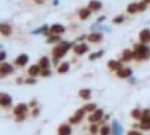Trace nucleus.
<instances>
[{
    "label": "nucleus",
    "mask_w": 150,
    "mask_h": 135,
    "mask_svg": "<svg viewBox=\"0 0 150 135\" xmlns=\"http://www.w3.org/2000/svg\"><path fill=\"white\" fill-rule=\"evenodd\" d=\"M134 58L137 61H145L150 58V47L144 44H137L134 45L133 51Z\"/></svg>",
    "instance_id": "nucleus-1"
},
{
    "label": "nucleus",
    "mask_w": 150,
    "mask_h": 135,
    "mask_svg": "<svg viewBox=\"0 0 150 135\" xmlns=\"http://www.w3.org/2000/svg\"><path fill=\"white\" fill-rule=\"evenodd\" d=\"M75 42H67V41H61L52 50V56L53 58L61 59L62 57L65 56L69 49L74 45Z\"/></svg>",
    "instance_id": "nucleus-2"
},
{
    "label": "nucleus",
    "mask_w": 150,
    "mask_h": 135,
    "mask_svg": "<svg viewBox=\"0 0 150 135\" xmlns=\"http://www.w3.org/2000/svg\"><path fill=\"white\" fill-rule=\"evenodd\" d=\"M0 72H1V75L2 77L4 76H6L8 75H11L14 72V68L12 67L11 65L8 63H4L1 64V67H0Z\"/></svg>",
    "instance_id": "nucleus-3"
},
{
    "label": "nucleus",
    "mask_w": 150,
    "mask_h": 135,
    "mask_svg": "<svg viewBox=\"0 0 150 135\" xmlns=\"http://www.w3.org/2000/svg\"><path fill=\"white\" fill-rule=\"evenodd\" d=\"M139 39L140 41L142 44H146L149 43L150 41V30L148 28H145L143 30H142L139 34Z\"/></svg>",
    "instance_id": "nucleus-4"
},
{
    "label": "nucleus",
    "mask_w": 150,
    "mask_h": 135,
    "mask_svg": "<svg viewBox=\"0 0 150 135\" xmlns=\"http://www.w3.org/2000/svg\"><path fill=\"white\" fill-rule=\"evenodd\" d=\"M88 50H89L88 49V46L86 45V44H84V43H81L80 45H75L74 46V49H73L74 52L76 54L79 55V56L85 54L87 51H88Z\"/></svg>",
    "instance_id": "nucleus-5"
},
{
    "label": "nucleus",
    "mask_w": 150,
    "mask_h": 135,
    "mask_svg": "<svg viewBox=\"0 0 150 135\" xmlns=\"http://www.w3.org/2000/svg\"><path fill=\"white\" fill-rule=\"evenodd\" d=\"M50 34H64L65 32V27L61 25V24H53L49 30Z\"/></svg>",
    "instance_id": "nucleus-6"
},
{
    "label": "nucleus",
    "mask_w": 150,
    "mask_h": 135,
    "mask_svg": "<svg viewBox=\"0 0 150 135\" xmlns=\"http://www.w3.org/2000/svg\"><path fill=\"white\" fill-rule=\"evenodd\" d=\"M11 97L9 94L4 93V92H2L0 94V103H1V105H3V106H9V105H11Z\"/></svg>",
    "instance_id": "nucleus-7"
},
{
    "label": "nucleus",
    "mask_w": 150,
    "mask_h": 135,
    "mask_svg": "<svg viewBox=\"0 0 150 135\" xmlns=\"http://www.w3.org/2000/svg\"><path fill=\"white\" fill-rule=\"evenodd\" d=\"M28 60H29V57H28V56L27 54H21L20 56H17V58L16 59L15 63H16V65L23 67V66H25L28 63Z\"/></svg>",
    "instance_id": "nucleus-8"
},
{
    "label": "nucleus",
    "mask_w": 150,
    "mask_h": 135,
    "mask_svg": "<svg viewBox=\"0 0 150 135\" xmlns=\"http://www.w3.org/2000/svg\"><path fill=\"white\" fill-rule=\"evenodd\" d=\"M83 116H84V110L80 109V110H78L76 112L75 115H74L73 117H71V118L69 119V122L74 124L78 123L81 119H82Z\"/></svg>",
    "instance_id": "nucleus-9"
},
{
    "label": "nucleus",
    "mask_w": 150,
    "mask_h": 135,
    "mask_svg": "<svg viewBox=\"0 0 150 135\" xmlns=\"http://www.w3.org/2000/svg\"><path fill=\"white\" fill-rule=\"evenodd\" d=\"M132 70L129 68H121L118 71H117V75L119 78H128L131 76L132 75Z\"/></svg>",
    "instance_id": "nucleus-10"
},
{
    "label": "nucleus",
    "mask_w": 150,
    "mask_h": 135,
    "mask_svg": "<svg viewBox=\"0 0 150 135\" xmlns=\"http://www.w3.org/2000/svg\"><path fill=\"white\" fill-rule=\"evenodd\" d=\"M102 34L100 33H98V32H94V33H92L91 34H89L87 39L90 42V43H98L100 42L101 39H102Z\"/></svg>",
    "instance_id": "nucleus-11"
},
{
    "label": "nucleus",
    "mask_w": 150,
    "mask_h": 135,
    "mask_svg": "<svg viewBox=\"0 0 150 135\" xmlns=\"http://www.w3.org/2000/svg\"><path fill=\"white\" fill-rule=\"evenodd\" d=\"M102 7V4L98 1V0H91L88 4V9L91 10V11H98L101 9Z\"/></svg>",
    "instance_id": "nucleus-12"
},
{
    "label": "nucleus",
    "mask_w": 150,
    "mask_h": 135,
    "mask_svg": "<svg viewBox=\"0 0 150 135\" xmlns=\"http://www.w3.org/2000/svg\"><path fill=\"white\" fill-rule=\"evenodd\" d=\"M0 31L1 34L4 36H9L12 33V28L11 25L7 24V23H2L0 26Z\"/></svg>",
    "instance_id": "nucleus-13"
},
{
    "label": "nucleus",
    "mask_w": 150,
    "mask_h": 135,
    "mask_svg": "<svg viewBox=\"0 0 150 135\" xmlns=\"http://www.w3.org/2000/svg\"><path fill=\"white\" fill-rule=\"evenodd\" d=\"M102 115H103V110H97L95 112L88 117V120L91 122H98V121L100 120V118L102 117Z\"/></svg>",
    "instance_id": "nucleus-14"
},
{
    "label": "nucleus",
    "mask_w": 150,
    "mask_h": 135,
    "mask_svg": "<svg viewBox=\"0 0 150 135\" xmlns=\"http://www.w3.org/2000/svg\"><path fill=\"white\" fill-rule=\"evenodd\" d=\"M91 30L92 31H104V32H112V29L108 27L105 26H101L100 23H94L91 26Z\"/></svg>",
    "instance_id": "nucleus-15"
},
{
    "label": "nucleus",
    "mask_w": 150,
    "mask_h": 135,
    "mask_svg": "<svg viewBox=\"0 0 150 135\" xmlns=\"http://www.w3.org/2000/svg\"><path fill=\"white\" fill-rule=\"evenodd\" d=\"M107 66L113 71H118L122 68V64L120 62L115 61V60H110L107 63Z\"/></svg>",
    "instance_id": "nucleus-16"
},
{
    "label": "nucleus",
    "mask_w": 150,
    "mask_h": 135,
    "mask_svg": "<svg viewBox=\"0 0 150 135\" xmlns=\"http://www.w3.org/2000/svg\"><path fill=\"white\" fill-rule=\"evenodd\" d=\"M134 58V55H133V51H131L129 49H125L123 51V56L121 60L124 61V62H129L130 61L131 59Z\"/></svg>",
    "instance_id": "nucleus-17"
},
{
    "label": "nucleus",
    "mask_w": 150,
    "mask_h": 135,
    "mask_svg": "<svg viewBox=\"0 0 150 135\" xmlns=\"http://www.w3.org/2000/svg\"><path fill=\"white\" fill-rule=\"evenodd\" d=\"M27 110H28V108H27V105L26 104H24V103H20V104H18L16 108H15V110H14V114L16 115H23V113L25 112V111H27Z\"/></svg>",
    "instance_id": "nucleus-18"
},
{
    "label": "nucleus",
    "mask_w": 150,
    "mask_h": 135,
    "mask_svg": "<svg viewBox=\"0 0 150 135\" xmlns=\"http://www.w3.org/2000/svg\"><path fill=\"white\" fill-rule=\"evenodd\" d=\"M71 134V127L68 125H62L58 128V135H70Z\"/></svg>",
    "instance_id": "nucleus-19"
},
{
    "label": "nucleus",
    "mask_w": 150,
    "mask_h": 135,
    "mask_svg": "<svg viewBox=\"0 0 150 135\" xmlns=\"http://www.w3.org/2000/svg\"><path fill=\"white\" fill-rule=\"evenodd\" d=\"M140 128L145 131L150 130V117L142 118V121L140 123Z\"/></svg>",
    "instance_id": "nucleus-20"
},
{
    "label": "nucleus",
    "mask_w": 150,
    "mask_h": 135,
    "mask_svg": "<svg viewBox=\"0 0 150 135\" xmlns=\"http://www.w3.org/2000/svg\"><path fill=\"white\" fill-rule=\"evenodd\" d=\"M79 17L81 20H86L88 19L90 15H91V10H89L88 8H85V9H81V11L78 13Z\"/></svg>",
    "instance_id": "nucleus-21"
},
{
    "label": "nucleus",
    "mask_w": 150,
    "mask_h": 135,
    "mask_svg": "<svg viewBox=\"0 0 150 135\" xmlns=\"http://www.w3.org/2000/svg\"><path fill=\"white\" fill-rule=\"evenodd\" d=\"M49 30H50V28H49L48 25L45 24V25H43L41 27H39V28H37V29L34 30V31H32V32H31V34H34V35H37V34H46Z\"/></svg>",
    "instance_id": "nucleus-22"
},
{
    "label": "nucleus",
    "mask_w": 150,
    "mask_h": 135,
    "mask_svg": "<svg viewBox=\"0 0 150 135\" xmlns=\"http://www.w3.org/2000/svg\"><path fill=\"white\" fill-rule=\"evenodd\" d=\"M39 66L42 69H47L50 66V62H49V58L46 56H43L39 63Z\"/></svg>",
    "instance_id": "nucleus-23"
},
{
    "label": "nucleus",
    "mask_w": 150,
    "mask_h": 135,
    "mask_svg": "<svg viewBox=\"0 0 150 135\" xmlns=\"http://www.w3.org/2000/svg\"><path fill=\"white\" fill-rule=\"evenodd\" d=\"M40 66L38 65H32L31 67L28 68V73L30 76H36L40 73Z\"/></svg>",
    "instance_id": "nucleus-24"
},
{
    "label": "nucleus",
    "mask_w": 150,
    "mask_h": 135,
    "mask_svg": "<svg viewBox=\"0 0 150 135\" xmlns=\"http://www.w3.org/2000/svg\"><path fill=\"white\" fill-rule=\"evenodd\" d=\"M79 95L83 99L88 100L91 97V91L89 90V89H81L79 91Z\"/></svg>",
    "instance_id": "nucleus-25"
},
{
    "label": "nucleus",
    "mask_w": 150,
    "mask_h": 135,
    "mask_svg": "<svg viewBox=\"0 0 150 135\" xmlns=\"http://www.w3.org/2000/svg\"><path fill=\"white\" fill-rule=\"evenodd\" d=\"M137 11H138V4L131 3L128 5L127 12H129V14H135Z\"/></svg>",
    "instance_id": "nucleus-26"
},
{
    "label": "nucleus",
    "mask_w": 150,
    "mask_h": 135,
    "mask_svg": "<svg viewBox=\"0 0 150 135\" xmlns=\"http://www.w3.org/2000/svg\"><path fill=\"white\" fill-rule=\"evenodd\" d=\"M69 68V63L64 62V63H63L60 65V67L58 68V74H64V73L68 72Z\"/></svg>",
    "instance_id": "nucleus-27"
},
{
    "label": "nucleus",
    "mask_w": 150,
    "mask_h": 135,
    "mask_svg": "<svg viewBox=\"0 0 150 135\" xmlns=\"http://www.w3.org/2000/svg\"><path fill=\"white\" fill-rule=\"evenodd\" d=\"M61 40V38L60 36L58 35H53V34H51L50 36H48V39L46 40V43L48 44H52V43H57L59 42Z\"/></svg>",
    "instance_id": "nucleus-28"
},
{
    "label": "nucleus",
    "mask_w": 150,
    "mask_h": 135,
    "mask_svg": "<svg viewBox=\"0 0 150 135\" xmlns=\"http://www.w3.org/2000/svg\"><path fill=\"white\" fill-rule=\"evenodd\" d=\"M103 54H104V51H103V50H100V51H97V52H93L92 54H90V55H89V60H90V61H93V60H95V59H97V58L101 57Z\"/></svg>",
    "instance_id": "nucleus-29"
},
{
    "label": "nucleus",
    "mask_w": 150,
    "mask_h": 135,
    "mask_svg": "<svg viewBox=\"0 0 150 135\" xmlns=\"http://www.w3.org/2000/svg\"><path fill=\"white\" fill-rule=\"evenodd\" d=\"M113 129H114V132H115L116 135H121L122 128H121V127L119 126V124L117 123V122H113Z\"/></svg>",
    "instance_id": "nucleus-30"
},
{
    "label": "nucleus",
    "mask_w": 150,
    "mask_h": 135,
    "mask_svg": "<svg viewBox=\"0 0 150 135\" xmlns=\"http://www.w3.org/2000/svg\"><path fill=\"white\" fill-rule=\"evenodd\" d=\"M131 116L133 118H135V119H139L142 116V112L140 111V110H138V109H135L131 112Z\"/></svg>",
    "instance_id": "nucleus-31"
},
{
    "label": "nucleus",
    "mask_w": 150,
    "mask_h": 135,
    "mask_svg": "<svg viewBox=\"0 0 150 135\" xmlns=\"http://www.w3.org/2000/svg\"><path fill=\"white\" fill-rule=\"evenodd\" d=\"M147 8H148V4L145 3L144 1H142V2L138 4V11H144L147 10Z\"/></svg>",
    "instance_id": "nucleus-32"
},
{
    "label": "nucleus",
    "mask_w": 150,
    "mask_h": 135,
    "mask_svg": "<svg viewBox=\"0 0 150 135\" xmlns=\"http://www.w3.org/2000/svg\"><path fill=\"white\" fill-rule=\"evenodd\" d=\"M95 108H96V104L95 103H88V104H87V105L84 106V110L90 112V111L94 110Z\"/></svg>",
    "instance_id": "nucleus-33"
},
{
    "label": "nucleus",
    "mask_w": 150,
    "mask_h": 135,
    "mask_svg": "<svg viewBox=\"0 0 150 135\" xmlns=\"http://www.w3.org/2000/svg\"><path fill=\"white\" fill-rule=\"evenodd\" d=\"M124 21H125V17L123 15H117L112 20L113 23H115V24H120V23L124 22Z\"/></svg>",
    "instance_id": "nucleus-34"
},
{
    "label": "nucleus",
    "mask_w": 150,
    "mask_h": 135,
    "mask_svg": "<svg viewBox=\"0 0 150 135\" xmlns=\"http://www.w3.org/2000/svg\"><path fill=\"white\" fill-rule=\"evenodd\" d=\"M51 71L47 68V69H43L42 70V72H41V75L43 76V77H48V76H50L51 75Z\"/></svg>",
    "instance_id": "nucleus-35"
},
{
    "label": "nucleus",
    "mask_w": 150,
    "mask_h": 135,
    "mask_svg": "<svg viewBox=\"0 0 150 135\" xmlns=\"http://www.w3.org/2000/svg\"><path fill=\"white\" fill-rule=\"evenodd\" d=\"M146 117H150L149 110H144L142 113V118H146Z\"/></svg>",
    "instance_id": "nucleus-36"
},
{
    "label": "nucleus",
    "mask_w": 150,
    "mask_h": 135,
    "mask_svg": "<svg viewBox=\"0 0 150 135\" xmlns=\"http://www.w3.org/2000/svg\"><path fill=\"white\" fill-rule=\"evenodd\" d=\"M101 135H107L109 134V127H103L100 131Z\"/></svg>",
    "instance_id": "nucleus-37"
},
{
    "label": "nucleus",
    "mask_w": 150,
    "mask_h": 135,
    "mask_svg": "<svg viewBox=\"0 0 150 135\" xmlns=\"http://www.w3.org/2000/svg\"><path fill=\"white\" fill-rule=\"evenodd\" d=\"M97 131H98V127L96 125H92L91 127H90V132L92 134H96Z\"/></svg>",
    "instance_id": "nucleus-38"
},
{
    "label": "nucleus",
    "mask_w": 150,
    "mask_h": 135,
    "mask_svg": "<svg viewBox=\"0 0 150 135\" xmlns=\"http://www.w3.org/2000/svg\"><path fill=\"white\" fill-rule=\"evenodd\" d=\"M26 83L29 84V85H33V84L36 83V79H33V78H28V79H26Z\"/></svg>",
    "instance_id": "nucleus-39"
},
{
    "label": "nucleus",
    "mask_w": 150,
    "mask_h": 135,
    "mask_svg": "<svg viewBox=\"0 0 150 135\" xmlns=\"http://www.w3.org/2000/svg\"><path fill=\"white\" fill-rule=\"evenodd\" d=\"M105 19H106L105 15H101V16L98 17V19H97V23H101L102 22H104Z\"/></svg>",
    "instance_id": "nucleus-40"
},
{
    "label": "nucleus",
    "mask_w": 150,
    "mask_h": 135,
    "mask_svg": "<svg viewBox=\"0 0 150 135\" xmlns=\"http://www.w3.org/2000/svg\"><path fill=\"white\" fill-rule=\"evenodd\" d=\"M5 58H6V53L4 51H1L0 52V60L1 61H4Z\"/></svg>",
    "instance_id": "nucleus-41"
},
{
    "label": "nucleus",
    "mask_w": 150,
    "mask_h": 135,
    "mask_svg": "<svg viewBox=\"0 0 150 135\" xmlns=\"http://www.w3.org/2000/svg\"><path fill=\"white\" fill-rule=\"evenodd\" d=\"M86 38H87V36H86L85 34H83V35H81V36L78 37V38L76 39V41H83Z\"/></svg>",
    "instance_id": "nucleus-42"
},
{
    "label": "nucleus",
    "mask_w": 150,
    "mask_h": 135,
    "mask_svg": "<svg viewBox=\"0 0 150 135\" xmlns=\"http://www.w3.org/2000/svg\"><path fill=\"white\" fill-rule=\"evenodd\" d=\"M128 135H142V134L139 132H137V131H131L128 134Z\"/></svg>",
    "instance_id": "nucleus-43"
},
{
    "label": "nucleus",
    "mask_w": 150,
    "mask_h": 135,
    "mask_svg": "<svg viewBox=\"0 0 150 135\" xmlns=\"http://www.w3.org/2000/svg\"><path fill=\"white\" fill-rule=\"evenodd\" d=\"M35 3L36 4H42L43 3H44V1L43 0H35Z\"/></svg>",
    "instance_id": "nucleus-44"
},
{
    "label": "nucleus",
    "mask_w": 150,
    "mask_h": 135,
    "mask_svg": "<svg viewBox=\"0 0 150 135\" xmlns=\"http://www.w3.org/2000/svg\"><path fill=\"white\" fill-rule=\"evenodd\" d=\"M38 113H39V110H38V109H35V110L33 111V115H34L35 116H37Z\"/></svg>",
    "instance_id": "nucleus-45"
},
{
    "label": "nucleus",
    "mask_w": 150,
    "mask_h": 135,
    "mask_svg": "<svg viewBox=\"0 0 150 135\" xmlns=\"http://www.w3.org/2000/svg\"><path fill=\"white\" fill-rule=\"evenodd\" d=\"M16 82H17L18 84H22L23 79H22V78H17V79H16Z\"/></svg>",
    "instance_id": "nucleus-46"
},
{
    "label": "nucleus",
    "mask_w": 150,
    "mask_h": 135,
    "mask_svg": "<svg viewBox=\"0 0 150 135\" xmlns=\"http://www.w3.org/2000/svg\"><path fill=\"white\" fill-rule=\"evenodd\" d=\"M58 3H59V2H58V0H53V5H55V6H56V5H58Z\"/></svg>",
    "instance_id": "nucleus-47"
},
{
    "label": "nucleus",
    "mask_w": 150,
    "mask_h": 135,
    "mask_svg": "<svg viewBox=\"0 0 150 135\" xmlns=\"http://www.w3.org/2000/svg\"><path fill=\"white\" fill-rule=\"evenodd\" d=\"M35 103H36L35 102H34V103H33V102H31V103H30V105H31V106H35Z\"/></svg>",
    "instance_id": "nucleus-48"
},
{
    "label": "nucleus",
    "mask_w": 150,
    "mask_h": 135,
    "mask_svg": "<svg viewBox=\"0 0 150 135\" xmlns=\"http://www.w3.org/2000/svg\"><path fill=\"white\" fill-rule=\"evenodd\" d=\"M144 2L147 3V4H150V0H144Z\"/></svg>",
    "instance_id": "nucleus-49"
}]
</instances>
